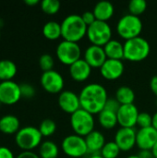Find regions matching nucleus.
<instances>
[{
    "mask_svg": "<svg viewBox=\"0 0 157 158\" xmlns=\"http://www.w3.org/2000/svg\"><path fill=\"white\" fill-rule=\"evenodd\" d=\"M16 158H41L32 151H23Z\"/></svg>",
    "mask_w": 157,
    "mask_h": 158,
    "instance_id": "nucleus-38",
    "label": "nucleus"
},
{
    "mask_svg": "<svg viewBox=\"0 0 157 158\" xmlns=\"http://www.w3.org/2000/svg\"><path fill=\"white\" fill-rule=\"evenodd\" d=\"M89 158H104L100 154H97V155H92Z\"/></svg>",
    "mask_w": 157,
    "mask_h": 158,
    "instance_id": "nucleus-44",
    "label": "nucleus"
},
{
    "mask_svg": "<svg viewBox=\"0 0 157 158\" xmlns=\"http://www.w3.org/2000/svg\"><path fill=\"white\" fill-rule=\"evenodd\" d=\"M19 120L13 115H6L0 118V131L4 134L17 133L19 129Z\"/></svg>",
    "mask_w": 157,
    "mask_h": 158,
    "instance_id": "nucleus-22",
    "label": "nucleus"
},
{
    "mask_svg": "<svg viewBox=\"0 0 157 158\" xmlns=\"http://www.w3.org/2000/svg\"><path fill=\"white\" fill-rule=\"evenodd\" d=\"M121 106V105L118 103V101L116 98H108L105 106V109L112 111L114 113H118L119 107Z\"/></svg>",
    "mask_w": 157,
    "mask_h": 158,
    "instance_id": "nucleus-35",
    "label": "nucleus"
},
{
    "mask_svg": "<svg viewBox=\"0 0 157 158\" xmlns=\"http://www.w3.org/2000/svg\"><path fill=\"white\" fill-rule=\"evenodd\" d=\"M84 138L87 145L88 154H91V156L100 154L106 143L105 135L99 131H93Z\"/></svg>",
    "mask_w": 157,
    "mask_h": 158,
    "instance_id": "nucleus-19",
    "label": "nucleus"
},
{
    "mask_svg": "<svg viewBox=\"0 0 157 158\" xmlns=\"http://www.w3.org/2000/svg\"><path fill=\"white\" fill-rule=\"evenodd\" d=\"M81 107L92 115H98L105 109L108 94L106 89L100 83H89L81 91Z\"/></svg>",
    "mask_w": 157,
    "mask_h": 158,
    "instance_id": "nucleus-1",
    "label": "nucleus"
},
{
    "mask_svg": "<svg viewBox=\"0 0 157 158\" xmlns=\"http://www.w3.org/2000/svg\"><path fill=\"white\" fill-rule=\"evenodd\" d=\"M68 68L70 77L77 82H82L87 81L90 78L93 69L83 58L79 59Z\"/></svg>",
    "mask_w": 157,
    "mask_h": 158,
    "instance_id": "nucleus-18",
    "label": "nucleus"
},
{
    "mask_svg": "<svg viewBox=\"0 0 157 158\" xmlns=\"http://www.w3.org/2000/svg\"><path fill=\"white\" fill-rule=\"evenodd\" d=\"M57 59L66 66H71L81 58V49L78 43L63 40L58 44L56 50Z\"/></svg>",
    "mask_w": 157,
    "mask_h": 158,
    "instance_id": "nucleus-8",
    "label": "nucleus"
},
{
    "mask_svg": "<svg viewBox=\"0 0 157 158\" xmlns=\"http://www.w3.org/2000/svg\"><path fill=\"white\" fill-rule=\"evenodd\" d=\"M24 3H25L27 6H35V5H37V4H39V0H25Z\"/></svg>",
    "mask_w": 157,
    "mask_h": 158,
    "instance_id": "nucleus-41",
    "label": "nucleus"
},
{
    "mask_svg": "<svg viewBox=\"0 0 157 158\" xmlns=\"http://www.w3.org/2000/svg\"><path fill=\"white\" fill-rule=\"evenodd\" d=\"M81 18L83 19V21L85 22V24L89 27L90 25H92L93 22L96 21V18L93 14V11H85L84 13H82Z\"/></svg>",
    "mask_w": 157,
    "mask_h": 158,
    "instance_id": "nucleus-36",
    "label": "nucleus"
},
{
    "mask_svg": "<svg viewBox=\"0 0 157 158\" xmlns=\"http://www.w3.org/2000/svg\"><path fill=\"white\" fill-rule=\"evenodd\" d=\"M43 34L46 39L50 41L59 39L60 37H62L61 23H58L55 20H50L46 22L43 27Z\"/></svg>",
    "mask_w": 157,
    "mask_h": 158,
    "instance_id": "nucleus-25",
    "label": "nucleus"
},
{
    "mask_svg": "<svg viewBox=\"0 0 157 158\" xmlns=\"http://www.w3.org/2000/svg\"><path fill=\"white\" fill-rule=\"evenodd\" d=\"M61 4L57 0H43L41 2L42 10L47 15H55L60 9Z\"/></svg>",
    "mask_w": 157,
    "mask_h": 158,
    "instance_id": "nucleus-31",
    "label": "nucleus"
},
{
    "mask_svg": "<svg viewBox=\"0 0 157 158\" xmlns=\"http://www.w3.org/2000/svg\"><path fill=\"white\" fill-rule=\"evenodd\" d=\"M152 126L157 130V111L153 115V124H152Z\"/></svg>",
    "mask_w": 157,
    "mask_h": 158,
    "instance_id": "nucleus-42",
    "label": "nucleus"
},
{
    "mask_svg": "<svg viewBox=\"0 0 157 158\" xmlns=\"http://www.w3.org/2000/svg\"><path fill=\"white\" fill-rule=\"evenodd\" d=\"M55 65V61L54 58L51 55L49 54H43L40 56L39 58V66L41 68V69L45 72V71H49V70H53Z\"/></svg>",
    "mask_w": 157,
    "mask_h": 158,
    "instance_id": "nucleus-32",
    "label": "nucleus"
},
{
    "mask_svg": "<svg viewBox=\"0 0 157 158\" xmlns=\"http://www.w3.org/2000/svg\"><path fill=\"white\" fill-rule=\"evenodd\" d=\"M143 27V21L140 17L129 13L118 19L117 24V32L122 39L128 41L141 36Z\"/></svg>",
    "mask_w": 157,
    "mask_h": 158,
    "instance_id": "nucleus-4",
    "label": "nucleus"
},
{
    "mask_svg": "<svg viewBox=\"0 0 157 158\" xmlns=\"http://www.w3.org/2000/svg\"><path fill=\"white\" fill-rule=\"evenodd\" d=\"M151 52L149 42L142 37H136L124 43V59L130 62H141L146 59Z\"/></svg>",
    "mask_w": 157,
    "mask_h": 158,
    "instance_id": "nucleus-3",
    "label": "nucleus"
},
{
    "mask_svg": "<svg viewBox=\"0 0 157 158\" xmlns=\"http://www.w3.org/2000/svg\"><path fill=\"white\" fill-rule=\"evenodd\" d=\"M57 102L61 110L69 115H72L80 108H81L79 94L69 90H66L60 93Z\"/></svg>",
    "mask_w": 157,
    "mask_h": 158,
    "instance_id": "nucleus-14",
    "label": "nucleus"
},
{
    "mask_svg": "<svg viewBox=\"0 0 157 158\" xmlns=\"http://www.w3.org/2000/svg\"><path fill=\"white\" fill-rule=\"evenodd\" d=\"M0 158H15L12 151L5 146H0Z\"/></svg>",
    "mask_w": 157,
    "mask_h": 158,
    "instance_id": "nucleus-37",
    "label": "nucleus"
},
{
    "mask_svg": "<svg viewBox=\"0 0 157 158\" xmlns=\"http://www.w3.org/2000/svg\"><path fill=\"white\" fill-rule=\"evenodd\" d=\"M21 98L20 85L12 81L0 82V102L1 104L11 106Z\"/></svg>",
    "mask_w": 157,
    "mask_h": 158,
    "instance_id": "nucleus-11",
    "label": "nucleus"
},
{
    "mask_svg": "<svg viewBox=\"0 0 157 158\" xmlns=\"http://www.w3.org/2000/svg\"><path fill=\"white\" fill-rule=\"evenodd\" d=\"M121 150L115 142H107L103 147L100 155L104 158H118Z\"/></svg>",
    "mask_w": 157,
    "mask_h": 158,
    "instance_id": "nucleus-28",
    "label": "nucleus"
},
{
    "mask_svg": "<svg viewBox=\"0 0 157 158\" xmlns=\"http://www.w3.org/2000/svg\"><path fill=\"white\" fill-rule=\"evenodd\" d=\"M87 29L88 26L79 14H70L61 22L62 38L66 41L78 43L86 36Z\"/></svg>",
    "mask_w": 157,
    "mask_h": 158,
    "instance_id": "nucleus-2",
    "label": "nucleus"
},
{
    "mask_svg": "<svg viewBox=\"0 0 157 158\" xmlns=\"http://www.w3.org/2000/svg\"><path fill=\"white\" fill-rule=\"evenodd\" d=\"M115 98L118 101V103L121 106L134 104L135 93L130 87L123 85V86L118 87V90L116 91V97Z\"/></svg>",
    "mask_w": 157,
    "mask_h": 158,
    "instance_id": "nucleus-26",
    "label": "nucleus"
},
{
    "mask_svg": "<svg viewBox=\"0 0 157 158\" xmlns=\"http://www.w3.org/2000/svg\"><path fill=\"white\" fill-rule=\"evenodd\" d=\"M0 38H1V31H0Z\"/></svg>",
    "mask_w": 157,
    "mask_h": 158,
    "instance_id": "nucleus-46",
    "label": "nucleus"
},
{
    "mask_svg": "<svg viewBox=\"0 0 157 158\" xmlns=\"http://www.w3.org/2000/svg\"><path fill=\"white\" fill-rule=\"evenodd\" d=\"M38 129L43 137H50L56 132V124L54 120L50 118H45L41 122Z\"/></svg>",
    "mask_w": 157,
    "mask_h": 158,
    "instance_id": "nucleus-29",
    "label": "nucleus"
},
{
    "mask_svg": "<svg viewBox=\"0 0 157 158\" xmlns=\"http://www.w3.org/2000/svg\"><path fill=\"white\" fill-rule=\"evenodd\" d=\"M98 122L100 126L105 130L114 129L118 124L117 113L104 109L98 114Z\"/></svg>",
    "mask_w": 157,
    "mask_h": 158,
    "instance_id": "nucleus-24",
    "label": "nucleus"
},
{
    "mask_svg": "<svg viewBox=\"0 0 157 158\" xmlns=\"http://www.w3.org/2000/svg\"><path fill=\"white\" fill-rule=\"evenodd\" d=\"M139 114V109L134 104L121 106L117 113L118 125L121 128H134Z\"/></svg>",
    "mask_w": 157,
    "mask_h": 158,
    "instance_id": "nucleus-12",
    "label": "nucleus"
},
{
    "mask_svg": "<svg viewBox=\"0 0 157 158\" xmlns=\"http://www.w3.org/2000/svg\"><path fill=\"white\" fill-rule=\"evenodd\" d=\"M0 104H1V102H0Z\"/></svg>",
    "mask_w": 157,
    "mask_h": 158,
    "instance_id": "nucleus-47",
    "label": "nucleus"
},
{
    "mask_svg": "<svg viewBox=\"0 0 157 158\" xmlns=\"http://www.w3.org/2000/svg\"><path fill=\"white\" fill-rule=\"evenodd\" d=\"M83 59L90 65L92 69H100L103 64L106 61L107 57L103 46L91 44L84 51Z\"/></svg>",
    "mask_w": 157,
    "mask_h": 158,
    "instance_id": "nucleus-17",
    "label": "nucleus"
},
{
    "mask_svg": "<svg viewBox=\"0 0 157 158\" xmlns=\"http://www.w3.org/2000/svg\"><path fill=\"white\" fill-rule=\"evenodd\" d=\"M107 59L122 60L124 59V44L118 40L112 39L104 46Z\"/></svg>",
    "mask_w": 157,
    "mask_h": 158,
    "instance_id": "nucleus-21",
    "label": "nucleus"
},
{
    "mask_svg": "<svg viewBox=\"0 0 157 158\" xmlns=\"http://www.w3.org/2000/svg\"><path fill=\"white\" fill-rule=\"evenodd\" d=\"M61 148L66 156L71 158H81L88 154L85 138L75 133L63 139Z\"/></svg>",
    "mask_w": 157,
    "mask_h": 158,
    "instance_id": "nucleus-9",
    "label": "nucleus"
},
{
    "mask_svg": "<svg viewBox=\"0 0 157 158\" xmlns=\"http://www.w3.org/2000/svg\"><path fill=\"white\" fill-rule=\"evenodd\" d=\"M147 8V2L145 0H131L129 3V12L131 15L140 17L145 12Z\"/></svg>",
    "mask_w": 157,
    "mask_h": 158,
    "instance_id": "nucleus-30",
    "label": "nucleus"
},
{
    "mask_svg": "<svg viewBox=\"0 0 157 158\" xmlns=\"http://www.w3.org/2000/svg\"><path fill=\"white\" fill-rule=\"evenodd\" d=\"M125 71V66L122 60L106 59L100 68L101 76L107 81H115L119 79Z\"/></svg>",
    "mask_w": 157,
    "mask_h": 158,
    "instance_id": "nucleus-15",
    "label": "nucleus"
},
{
    "mask_svg": "<svg viewBox=\"0 0 157 158\" xmlns=\"http://www.w3.org/2000/svg\"><path fill=\"white\" fill-rule=\"evenodd\" d=\"M127 158H140V157H139V156H138V155H132V156H128Z\"/></svg>",
    "mask_w": 157,
    "mask_h": 158,
    "instance_id": "nucleus-45",
    "label": "nucleus"
},
{
    "mask_svg": "<svg viewBox=\"0 0 157 158\" xmlns=\"http://www.w3.org/2000/svg\"><path fill=\"white\" fill-rule=\"evenodd\" d=\"M17 74L16 64L9 59L0 60V81H12V79Z\"/></svg>",
    "mask_w": 157,
    "mask_h": 158,
    "instance_id": "nucleus-23",
    "label": "nucleus"
},
{
    "mask_svg": "<svg viewBox=\"0 0 157 158\" xmlns=\"http://www.w3.org/2000/svg\"><path fill=\"white\" fill-rule=\"evenodd\" d=\"M93 12L96 18V20L107 22V20L113 17L115 7L114 5L109 1H100L94 6Z\"/></svg>",
    "mask_w": 157,
    "mask_h": 158,
    "instance_id": "nucleus-20",
    "label": "nucleus"
},
{
    "mask_svg": "<svg viewBox=\"0 0 157 158\" xmlns=\"http://www.w3.org/2000/svg\"><path fill=\"white\" fill-rule=\"evenodd\" d=\"M94 125L95 121L93 115L82 108H80L78 111L70 115V126L77 135L86 137L94 131Z\"/></svg>",
    "mask_w": 157,
    "mask_h": 158,
    "instance_id": "nucleus-6",
    "label": "nucleus"
},
{
    "mask_svg": "<svg viewBox=\"0 0 157 158\" xmlns=\"http://www.w3.org/2000/svg\"><path fill=\"white\" fill-rule=\"evenodd\" d=\"M136 133L134 128H119L115 134L114 142L123 152H129L136 145Z\"/></svg>",
    "mask_w": 157,
    "mask_h": 158,
    "instance_id": "nucleus-13",
    "label": "nucleus"
},
{
    "mask_svg": "<svg viewBox=\"0 0 157 158\" xmlns=\"http://www.w3.org/2000/svg\"><path fill=\"white\" fill-rule=\"evenodd\" d=\"M151 151H152V153H153V156H154V157L157 158V143H155V145L153 147V149H152Z\"/></svg>",
    "mask_w": 157,
    "mask_h": 158,
    "instance_id": "nucleus-43",
    "label": "nucleus"
},
{
    "mask_svg": "<svg viewBox=\"0 0 157 158\" xmlns=\"http://www.w3.org/2000/svg\"><path fill=\"white\" fill-rule=\"evenodd\" d=\"M43 136L38 128L27 126L21 128L15 136L17 145L23 151H32L42 143Z\"/></svg>",
    "mask_w": 157,
    "mask_h": 158,
    "instance_id": "nucleus-5",
    "label": "nucleus"
},
{
    "mask_svg": "<svg viewBox=\"0 0 157 158\" xmlns=\"http://www.w3.org/2000/svg\"><path fill=\"white\" fill-rule=\"evenodd\" d=\"M138 156L140 158H155L151 150H141Z\"/></svg>",
    "mask_w": 157,
    "mask_h": 158,
    "instance_id": "nucleus-40",
    "label": "nucleus"
},
{
    "mask_svg": "<svg viewBox=\"0 0 157 158\" xmlns=\"http://www.w3.org/2000/svg\"><path fill=\"white\" fill-rule=\"evenodd\" d=\"M59 155L58 146L52 141H45L39 146V156L41 158H57Z\"/></svg>",
    "mask_w": 157,
    "mask_h": 158,
    "instance_id": "nucleus-27",
    "label": "nucleus"
},
{
    "mask_svg": "<svg viewBox=\"0 0 157 158\" xmlns=\"http://www.w3.org/2000/svg\"><path fill=\"white\" fill-rule=\"evenodd\" d=\"M41 85L49 94H60L64 90L65 81L63 76L56 70L43 72L41 76Z\"/></svg>",
    "mask_w": 157,
    "mask_h": 158,
    "instance_id": "nucleus-10",
    "label": "nucleus"
},
{
    "mask_svg": "<svg viewBox=\"0 0 157 158\" xmlns=\"http://www.w3.org/2000/svg\"><path fill=\"white\" fill-rule=\"evenodd\" d=\"M20 93H21V97L31 98L35 94V90L31 84L23 83L20 84Z\"/></svg>",
    "mask_w": 157,
    "mask_h": 158,
    "instance_id": "nucleus-34",
    "label": "nucleus"
},
{
    "mask_svg": "<svg viewBox=\"0 0 157 158\" xmlns=\"http://www.w3.org/2000/svg\"><path fill=\"white\" fill-rule=\"evenodd\" d=\"M153 124V116L147 112H140L137 118V125L140 129L151 127Z\"/></svg>",
    "mask_w": 157,
    "mask_h": 158,
    "instance_id": "nucleus-33",
    "label": "nucleus"
},
{
    "mask_svg": "<svg viewBox=\"0 0 157 158\" xmlns=\"http://www.w3.org/2000/svg\"><path fill=\"white\" fill-rule=\"evenodd\" d=\"M86 36L92 44L104 47L112 40V29L108 22L96 20L88 27Z\"/></svg>",
    "mask_w": 157,
    "mask_h": 158,
    "instance_id": "nucleus-7",
    "label": "nucleus"
},
{
    "mask_svg": "<svg viewBox=\"0 0 157 158\" xmlns=\"http://www.w3.org/2000/svg\"><path fill=\"white\" fill-rule=\"evenodd\" d=\"M157 143V130L153 126L140 129L136 133V145L140 150H152Z\"/></svg>",
    "mask_w": 157,
    "mask_h": 158,
    "instance_id": "nucleus-16",
    "label": "nucleus"
},
{
    "mask_svg": "<svg viewBox=\"0 0 157 158\" xmlns=\"http://www.w3.org/2000/svg\"><path fill=\"white\" fill-rule=\"evenodd\" d=\"M150 88L153 92V94L157 97V74L155 75L151 81H150Z\"/></svg>",
    "mask_w": 157,
    "mask_h": 158,
    "instance_id": "nucleus-39",
    "label": "nucleus"
}]
</instances>
